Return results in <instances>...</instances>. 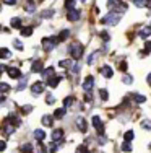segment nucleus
<instances>
[{
  "mask_svg": "<svg viewBox=\"0 0 151 153\" xmlns=\"http://www.w3.org/2000/svg\"><path fill=\"white\" fill-rule=\"evenodd\" d=\"M81 18V12L80 10H68V13H67V20L68 21H78Z\"/></svg>",
  "mask_w": 151,
  "mask_h": 153,
  "instance_id": "nucleus-7",
  "label": "nucleus"
},
{
  "mask_svg": "<svg viewBox=\"0 0 151 153\" xmlns=\"http://www.w3.org/2000/svg\"><path fill=\"white\" fill-rule=\"evenodd\" d=\"M34 138H36V140H39V142H42L46 138V132H44V130H41V129L34 130Z\"/></svg>",
  "mask_w": 151,
  "mask_h": 153,
  "instance_id": "nucleus-21",
  "label": "nucleus"
},
{
  "mask_svg": "<svg viewBox=\"0 0 151 153\" xmlns=\"http://www.w3.org/2000/svg\"><path fill=\"white\" fill-rule=\"evenodd\" d=\"M7 74L10 75V78H16V80H20L21 76H23L18 67H8V68H7Z\"/></svg>",
  "mask_w": 151,
  "mask_h": 153,
  "instance_id": "nucleus-8",
  "label": "nucleus"
},
{
  "mask_svg": "<svg viewBox=\"0 0 151 153\" xmlns=\"http://www.w3.org/2000/svg\"><path fill=\"white\" fill-rule=\"evenodd\" d=\"M44 88H46V83L36 82V83H33V86H31V91H33L34 96H39L41 93H44Z\"/></svg>",
  "mask_w": 151,
  "mask_h": 153,
  "instance_id": "nucleus-5",
  "label": "nucleus"
},
{
  "mask_svg": "<svg viewBox=\"0 0 151 153\" xmlns=\"http://www.w3.org/2000/svg\"><path fill=\"white\" fill-rule=\"evenodd\" d=\"M91 122H93V127L98 130L99 135H104V127H102V122H101V117H99V116H93Z\"/></svg>",
  "mask_w": 151,
  "mask_h": 153,
  "instance_id": "nucleus-4",
  "label": "nucleus"
},
{
  "mask_svg": "<svg viewBox=\"0 0 151 153\" xmlns=\"http://www.w3.org/2000/svg\"><path fill=\"white\" fill-rule=\"evenodd\" d=\"M133 137H135L133 130H127V132H125V135H124L125 142H132V140H133Z\"/></svg>",
  "mask_w": 151,
  "mask_h": 153,
  "instance_id": "nucleus-33",
  "label": "nucleus"
},
{
  "mask_svg": "<svg viewBox=\"0 0 151 153\" xmlns=\"http://www.w3.org/2000/svg\"><path fill=\"white\" fill-rule=\"evenodd\" d=\"M0 57H2V59H8V57H10V51L7 49V47H2V49H0Z\"/></svg>",
  "mask_w": 151,
  "mask_h": 153,
  "instance_id": "nucleus-35",
  "label": "nucleus"
},
{
  "mask_svg": "<svg viewBox=\"0 0 151 153\" xmlns=\"http://www.w3.org/2000/svg\"><path fill=\"white\" fill-rule=\"evenodd\" d=\"M73 103H75V98H73V96H67L65 100H63V108H65V109L70 108Z\"/></svg>",
  "mask_w": 151,
  "mask_h": 153,
  "instance_id": "nucleus-27",
  "label": "nucleus"
},
{
  "mask_svg": "<svg viewBox=\"0 0 151 153\" xmlns=\"http://www.w3.org/2000/svg\"><path fill=\"white\" fill-rule=\"evenodd\" d=\"M31 34H33V28H31V26L21 28V36H26V38H28V36H31Z\"/></svg>",
  "mask_w": 151,
  "mask_h": 153,
  "instance_id": "nucleus-30",
  "label": "nucleus"
},
{
  "mask_svg": "<svg viewBox=\"0 0 151 153\" xmlns=\"http://www.w3.org/2000/svg\"><path fill=\"white\" fill-rule=\"evenodd\" d=\"M133 5L138 8H151V0H133Z\"/></svg>",
  "mask_w": 151,
  "mask_h": 153,
  "instance_id": "nucleus-12",
  "label": "nucleus"
},
{
  "mask_svg": "<svg viewBox=\"0 0 151 153\" xmlns=\"http://www.w3.org/2000/svg\"><path fill=\"white\" fill-rule=\"evenodd\" d=\"M7 122H10V124H12V126H15V127H18V126H20V124H21V121H20V119H18L16 116H13V114L7 117Z\"/></svg>",
  "mask_w": 151,
  "mask_h": 153,
  "instance_id": "nucleus-20",
  "label": "nucleus"
},
{
  "mask_svg": "<svg viewBox=\"0 0 151 153\" xmlns=\"http://www.w3.org/2000/svg\"><path fill=\"white\" fill-rule=\"evenodd\" d=\"M52 122H54V116H49V114L42 116V124L46 127H52Z\"/></svg>",
  "mask_w": 151,
  "mask_h": 153,
  "instance_id": "nucleus-19",
  "label": "nucleus"
},
{
  "mask_svg": "<svg viewBox=\"0 0 151 153\" xmlns=\"http://www.w3.org/2000/svg\"><path fill=\"white\" fill-rule=\"evenodd\" d=\"M50 138H52V142H55V143H62V140H63V130L62 129L52 130V135H50Z\"/></svg>",
  "mask_w": 151,
  "mask_h": 153,
  "instance_id": "nucleus-6",
  "label": "nucleus"
},
{
  "mask_svg": "<svg viewBox=\"0 0 151 153\" xmlns=\"http://www.w3.org/2000/svg\"><path fill=\"white\" fill-rule=\"evenodd\" d=\"M54 117H55V119H62V117H65V108L55 109V111H54Z\"/></svg>",
  "mask_w": 151,
  "mask_h": 153,
  "instance_id": "nucleus-24",
  "label": "nucleus"
},
{
  "mask_svg": "<svg viewBox=\"0 0 151 153\" xmlns=\"http://www.w3.org/2000/svg\"><path fill=\"white\" fill-rule=\"evenodd\" d=\"M132 98H133L138 104H141V103H145V101H146V98L143 96V94H132Z\"/></svg>",
  "mask_w": 151,
  "mask_h": 153,
  "instance_id": "nucleus-31",
  "label": "nucleus"
},
{
  "mask_svg": "<svg viewBox=\"0 0 151 153\" xmlns=\"http://www.w3.org/2000/svg\"><path fill=\"white\" fill-rule=\"evenodd\" d=\"M5 147H7V143H5V142H0V152H3V150H5Z\"/></svg>",
  "mask_w": 151,
  "mask_h": 153,
  "instance_id": "nucleus-53",
  "label": "nucleus"
},
{
  "mask_svg": "<svg viewBox=\"0 0 151 153\" xmlns=\"http://www.w3.org/2000/svg\"><path fill=\"white\" fill-rule=\"evenodd\" d=\"M101 74L104 75V78H112L114 72H112V68H110L109 65H104V67H101Z\"/></svg>",
  "mask_w": 151,
  "mask_h": 153,
  "instance_id": "nucleus-14",
  "label": "nucleus"
},
{
  "mask_svg": "<svg viewBox=\"0 0 151 153\" xmlns=\"http://www.w3.org/2000/svg\"><path fill=\"white\" fill-rule=\"evenodd\" d=\"M85 100H86V101H93V94L89 93V91H86V96H85Z\"/></svg>",
  "mask_w": 151,
  "mask_h": 153,
  "instance_id": "nucleus-50",
  "label": "nucleus"
},
{
  "mask_svg": "<svg viewBox=\"0 0 151 153\" xmlns=\"http://www.w3.org/2000/svg\"><path fill=\"white\" fill-rule=\"evenodd\" d=\"M122 152H132V143L130 142H124V143H122Z\"/></svg>",
  "mask_w": 151,
  "mask_h": 153,
  "instance_id": "nucleus-37",
  "label": "nucleus"
},
{
  "mask_svg": "<svg viewBox=\"0 0 151 153\" xmlns=\"http://www.w3.org/2000/svg\"><path fill=\"white\" fill-rule=\"evenodd\" d=\"M99 96H101V100H102V101H107V100H109V93H107V90L106 88L99 90Z\"/></svg>",
  "mask_w": 151,
  "mask_h": 153,
  "instance_id": "nucleus-32",
  "label": "nucleus"
},
{
  "mask_svg": "<svg viewBox=\"0 0 151 153\" xmlns=\"http://www.w3.org/2000/svg\"><path fill=\"white\" fill-rule=\"evenodd\" d=\"M52 76H54V67H49V68H46V70L42 72V78L49 80V78H52Z\"/></svg>",
  "mask_w": 151,
  "mask_h": 153,
  "instance_id": "nucleus-22",
  "label": "nucleus"
},
{
  "mask_svg": "<svg viewBox=\"0 0 151 153\" xmlns=\"http://www.w3.org/2000/svg\"><path fill=\"white\" fill-rule=\"evenodd\" d=\"M122 82H124L125 85H132V83H133V76H132V75H125L124 78H122Z\"/></svg>",
  "mask_w": 151,
  "mask_h": 153,
  "instance_id": "nucleus-38",
  "label": "nucleus"
},
{
  "mask_svg": "<svg viewBox=\"0 0 151 153\" xmlns=\"http://www.w3.org/2000/svg\"><path fill=\"white\" fill-rule=\"evenodd\" d=\"M31 72H33V74L44 72V64H42V60H34L33 65H31Z\"/></svg>",
  "mask_w": 151,
  "mask_h": 153,
  "instance_id": "nucleus-10",
  "label": "nucleus"
},
{
  "mask_svg": "<svg viewBox=\"0 0 151 153\" xmlns=\"http://www.w3.org/2000/svg\"><path fill=\"white\" fill-rule=\"evenodd\" d=\"M26 85H28V75H24V76H21V78H20V83H18L16 90H18V91H23V90L26 88Z\"/></svg>",
  "mask_w": 151,
  "mask_h": 153,
  "instance_id": "nucleus-16",
  "label": "nucleus"
},
{
  "mask_svg": "<svg viewBox=\"0 0 151 153\" xmlns=\"http://www.w3.org/2000/svg\"><path fill=\"white\" fill-rule=\"evenodd\" d=\"M13 130H15V126H12L10 122L5 121V124H3V134H5V135H12Z\"/></svg>",
  "mask_w": 151,
  "mask_h": 153,
  "instance_id": "nucleus-17",
  "label": "nucleus"
},
{
  "mask_svg": "<svg viewBox=\"0 0 151 153\" xmlns=\"http://www.w3.org/2000/svg\"><path fill=\"white\" fill-rule=\"evenodd\" d=\"M13 46H15L18 51H21V49H23V44H21V41H20V39H13Z\"/></svg>",
  "mask_w": 151,
  "mask_h": 153,
  "instance_id": "nucleus-41",
  "label": "nucleus"
},
{
  "mask_svg": "<svg viewBox=\"0 0 151 153\" xmlns=\"http://www.w3.org/2000/svg\"><path fill=\"white\" fill-rule=\"evenodd\" d=\"M150 148H151V143H150Z\"/></svg>",
  "mask_w": 151,
  "mask_h": 153,
  "instance_id": "nucleus-56",
  "label": "nucleus"
},
{
  "mask_svg": "<svg viewBox=\"0 0 151 153\" xmlns=\"http://www.w3.org/2000/svg\"><path fill=\"white\" fill-rule=\"evenodd\" d=\"M60 80H62V76H52V78L47 80V86H50V88H55V86L60 83Z\"/></svg>",
  "mask_w": 151,
  "mask_h": 153,
  "instance_id": "nucleus-18",
  "label": "nucleus"
},
{
  "mask_svg": "<svg viewBox=\"0 0 151 153\" xmlns=\"http://www.w3.org/2000/svg\"><path fill=\"white\" fill-rule=\"evenodd\" d=\"M101 38H102V41L104 42H109V34H107V33H101Z\"/></svg>",
  "mask_w": 151,
  "mask_h": 153,
  "instance_id": "nucleus-45",
  "label": "nucleus"
},
{
  "mask_svg": "<svg viewBox=\"0 0 151 153\" xmlns=\"http://www.w3.org/2000/svg\"><path fill=\"white\" fill-rule=\"evenodd\" d=\"M54 13H55V12H54L52 8H49V10H44V12H42L39 16L44 18V20H49V18H52V16H54Z\"/></svg>",
  "mask_w": 151,
  "mask_h": 153,
  "instance_id": "nucleus-23",
  "label": "nucleus"
},
{
  "mask_svg": "<svg viewBox=\"0 0 151 153\" xmlns=\"http://www.w3.org/2000/svg\"><path fill=\"white\" fill-rule=\"evenodd\" d=\"M75 7V0H65V8L67 10H73Z\"/></svg>",
  "mask_w": 151,
  "mask_h": 153,
  "instance_id": "nucleus-39",
  "label": "nucleus"
},
{
  "mask_svg": "<svg viewBox=\"0 0 151 153\" xmlns=\"http://www.w3.org/2000/svg\"><path fill=\"white\" fill-rule=\"evenodd\" d=\"M93 86H94V76H93V75L86 76L85 82H83V90H85V91H91Z\"/></svg>",
  "mask_w": 151,
  "mask_h": 153,
  "instance_id": "nucleus-9",
  "label": "nucleus"
},
{
  "mask_svg": "<svg viewBox=\"0 0 151 153\" xmlns=\"http://www.w3.org/2000/svg\"><path fill=\"white\" fill-rule=\"evenodd\" d=\"M119 68H120V70H127V64H125V62H120Z\"/></svg>",
  "mask_w": 151,
  "mask_h": 153,
  "instance_id": "nucleus-52",
  "label": "nucleus"
},
{
  "mask_svg": "<svg viewBox=\"0 0 151 153\" xmlns=\"http://www.w3.org/2000/svg\"><path fill=\"white\" fill-rule=\"evenodd\" d=\"M5 5H16V0H3Z\"/></svg>",
  "mask_w": 151,
  "mask_h": 153,
  "instance_id": "nucleus-48",
  "label": "nucleus"
},
{
  "mask_svg": "<svg viewBox=\"0 0 151 153\" xmlns=\"http://www.w3.org/2000/svg\"><path fill=\"white\" fill-rule=\"evenodd\" d=\"M148 85H150V86H151V74H150V75H148Z\"/></svg>",
  "mask_w": 151,
  "mask_h": 153,
  "instance_id": "nucleus-55",
  "label": "nucleus"
},
{
  "mask_svg": "<svg viewBox=\"0 0 151 153\" xmlns=\"http://www.w3.org/2000/svg\"><path fill=\"white\" fill-rule=\"evenodd\" d=\"M10 25H12V28H16V30H21V20L18 16L12 18V21H10Z\"/></svg>",
  "mask_w": 151,
  "mask_h": 153,
  "instance_id": "nucleus-25",
  "label": "nucleus"
},
{
  "mask_svg": "<svg viewBox=\"0 0 151 153\" xmlns=\"http://www.w3.org/2000/svg\"><path fill=\"white\" fill-rule=\"evenodd\" d=\"M141 127L145 130H151V121H150V119H143V121H141Z\"/></svg>",
  "mask_w": 151,
  "mask_h": 153,
  "instance_id": "nucleus-36",
  "label": "nucleus"
},
{
  "mask_svg": "<svg viewBox=\"0 0 151 153\" xmlns=\"http://www.w3.org/2000/svg\"><path fill=\"white\" fill-rule=\"evenodd\" d=\"M120 18H122V13H119V12H109L106 16L101 18V23H102V25H109V26H116L119 21H120Z\"/></svg>",
  "mask_w": 151,
  "mask_h": 153,
  "instance_id": "nucleus-1",
  "label": "nucleus"
},
{
  "mask_svg": "<svg viewBox=\"0 0 151 153\" xmlns=\"http://www.w3.org/2000/svg\"><path fill=\"white\" fill-rule=\"evenodd\" d=\"M107 142V138L104 137V135H99V145H104Z\"/></svg>",
  "mask_w": 151,
  "mask_h": 153,
  "instance_id": "nucleus-49",
  "label": "nucleus"
},
{
  "mask_svg": "<svg viewBox=\"0 0 151 153\" xmlns=\"http://www.w3.org/2000/svg\"><path fill=\"white\" fill-rule=\"evenodd\" d=\"M57 145H59V143H54V145H50V148H49V153H55V152H57Z\"/></svg>",
  "mask_w": 151,
  "mask_h": 153,
  "instance_id": "nucleus-47",
  "label": "nucleus"
},
{
  "mask_svg": "<svg viewBox=\"0 0 151 153\" xmlns=\"http://www.w3.org/2000/svg\"><path fill=\"white\" fill-rule=\"evenodd\" d=\"M21 152H23V153H31V152H33V145H31V143L21 145Z\"/></svg>",
  "mask_w": 151,
  "mask_h": 153,
  "instance_id": "nucleus-34",
  "label": "nucleus"
},
{
  "mask_svg": "<svg viewBox=\"0 0 151 153\" xmlns=\"http://www.w3.org/2000/svg\"><path fill=\"white\" fill-rule=\"evenodd\" d=\"M68 52H70V56L73 57V59L80 60L81 57H83V46H81L80 42H71V44L68 46Z\"/></svg>",
  "mask_w": 151,
  "mask_h": 153,
  "instance_id": "nucleus-2",
  "label": "nucleus"
},
{
  "mask_svg": "<svg viewBox=\"0 0 151 153\" xmlns=\"http://www.w3.org/2000/svg\"><path fill=\"white\" fill-rule=\"evenodd\" d=\"M24 10H26V13L33 15L36 12V2L34 0H26V2H24Z\"/></svg>",
  "mask_w": 151,
  "mask_h": 153,
  "instance_id": "nucleus-11",
  "label": "nucleus"
},
{
  "mask_svg": "<svg viewBox=\"0 0 151 153\" xmlns=\"http://www.w3.org/2000/svg\"><path fill=\"white\" fill-rule=\"evenodd\" d=\"M68 36H70V30H62L59 33V41H65Z\"/></svg>",
  "mask_w": 151,
  "mask_h": 153,
  "instance_id": "nucleus-28",
  "label": "nucleus"
},
{
  "mask_svg": "<svg viewBox=\"0 0 151 153\" xmlns=\"http://www.w3.org/2000/svg\"><path fill=\"white\" fill-rule=\"evenodd\" d=\"M54 101H55V98H54L52 94H47V98H46V103H47V104H52Z\"/></svg>",
  "mask_w": 151,
  "mask_h": 153,
  "instance_id": "nucleus-44",
  "label": "nucleus"
},
{
  "mask_svg": "<svg viewBox=\"0 0 151 153\" xmlns=\"http://www.w3.org/2000/svg\"><path fill=\"white\" fill-rule=\"evenodd\" d=\"M31 111H33V108H31V106H24V108H23V112H24V114H28V112H31Z\"/></svg>",
  "mask_w": 151,
  "mask_h": 153,
  "instance_id": "nucleus-51",
  "label": "nucleus"
},
{
  "mask_svg": "<svg viewBox=\"0 0 151 153\" xmlns=\"http://www.w3.org/2000/svg\"><path fill=\"white\" fill-rule=\"evenodd\" d=\"M0 90H2V93H3V94H5V93H8V90H10V86H8V85H7V83H5V82H2V83H0Z\"/></svg>",
  "mask_w": 151,
  "mask_h": 153,
  "instance_id": "nucleus-40",
  "label": "nucleus"
},
{
  "mask_svg": "<svg viewBox=\"0 0 151 153\" xmlns=\"http://www.w3.org/2000/svg\"><path fill=\"white\" fill-rule=\"evenodd\" d=\"M150 34H151V25L150 26H143V30H140V33H138V36L141 39H146Z\"/></svg>",
  "mask_w": 151,
  "mask_h": 153,
  "instance_id": "nucleus-15",
  "label": "nucleus"
},
{
  "mask_svg": "<svg viewBox=\"0 0 151 153\" xmlns=\"http://www.w3.org/2000/svg\"><path fill=\"white\" fill-rule=\"evenodd\" d=\"M59 65H60L62 68H71V65H73V64H71L70 59H65V60H60Z\"/></svg>",
  "mask_w": 151,
  "mask_h": 153,
  "instance_id": "nucleus-29",
  "label": "nucleus"
},
{
  "mask_svg": "<svg viewBox=\"0 0 151 153\" xmlns=\"http://www.w3.org/2000/svg\"><path fill=\"white\" fill-rule=\"evenodd\" d=\"M99 54H101V51H96V52H93L91 56L88 57V65H93V64H94L96 59L99 57Z\"/></svg>",
  "mask_w": 151,
  "mask_h": 153,
  "instance_id": "nucleus-26",
  "label": "nucleus"
},
{
  "mask_svg": "<svg viewBox=\"0 0 151 153\" xmlns=\"http://www.w3.org/2000/svg\"><path fill=\"white\" fill-rule=\"evenodd\" d=\"M145 52H146V54L151 52V41H148V42L145 44Z\"/></svg>",
  "mask_w": 151,
  "mask_h": 153,
  "instance_id": "nucleus-46",
  "label": "nucleus"
},
{
  "mask_svg": "<svg viewBox=\"0 0 151 153\" xmlns=\"http://www.w3.org/2000/svg\"><path fill=\"white\" fill-rule=\"evenodd\" d=\"M39 153H46V147H42V145H39Z\"/></svg>",
  "mask_w": 151,
  "mask_h": 153,
  "instance_id": "nucleus-54",
  "label": "nucleus"
},
{
  "mask_svg": "<svg viewBox=\"0 0 151 153\" xmlns=\"http://www.w3.org/2000/svg\"><path fill=\"white\" fill-rule=\"evenodd\" d=\"M80 70H81L80 64H73V67H71V72H73V74H80Z\"/></svg>",
  "mask_w": 151,
  "mask_h": 153,
  "instance_id": "nucleus-42",
  "label": "nucleus"
},
{
  "mask_svg": "<svg viewBox=\"0 0 151 153\" xmlns=\"http://www.w3.org/2000/svg\"><path fill=\"white\" fill-rule=\"evenodd\" d=\"M57 42H59V36H54V38H44V39L41 41V44H42L44 52H50V51L55 47Z\"/></svg>",
  "mask_w": 151,
  "mask_h": 153,
  "instance_id": "nucleus-3",
  "label": "nucleus"
},
{
  "mask_svg": "<svg viewBox=\"0 0 151 153\" xmlns=\"http://www.w3.org/2000/svg\"><path fill=\"white\" fill-rule=\"evenodd\" d=\"M77 153H89V152H88V148H86L85 145H80V147L77 148Z\"/></svg>",
  "mask_w": 151,
  "mask_h": 153,
  "instance_id": "nucleus-43",
  "label": "nucleus"
},
{
  "mask_svg": "<svg viewBox=\"0 0 151 153\" xmlns=\"http://www.w3.org/2000/svg\"><path fill=\"white\" fill-rule=\"evenodd\" d=\"M77 127H78V130H80V132H86V130H88V124H86V121L83 117H78L77 119Z\"/></svg>",
  "mask_w": 151,
  "mask_h": 153,
  "instance_id": "nucleus-13",
  "label": "nucleus"
}]
</instances>
